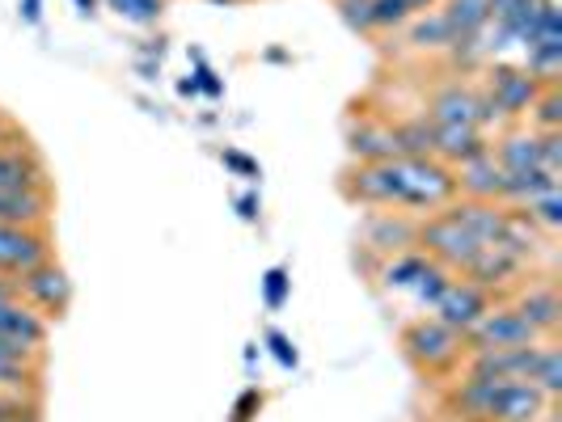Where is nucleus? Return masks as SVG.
I'll return each instance as SVG.
<instances>
[{
    "label": "nucleus",
    "mask_w": 562,
    "mask_h": 422,
    "mask_svg": "<svg viewBox=\"0 0 562 422\" xmlns=\"http://www.w3.org/2000/svg\"><path fill=\"white\" fill-rule=\"evenodd\" d=\"M390 186H394V212L431 216L457 198V173L436 157H394Z\"/></svg>",
    "instance_id": "nucleus-1"
},
{
    "label": "nucleus",
    "mask_w": 562,
    "mask_h": 422,
    "mask_svg": "<svg viewBox=\"0 0 562 422\" xmlns=\"http://www.w3.org/2000/svg\"><path fill=\"white\" fill-rule=\"evenodd\" d=\"M402 355L419 367L423 376H449L465 364V334L436 317H419L402 330Z\"/></svg>",
    "instance_id": "nucleus-2"
},
{
    "label": "nucleus",
    "mask_w": 562,
    "mask_h": 422,
    "mask_svg": "<svg viewBox=\"0 0 562 422\" xmlns=\"http://www.w3.org/2000/svg\"><path fill=\"white\" fill-rule=\"evenodd\" d=\"M427 118H431V127H482V132L491 123H499V114L491 111L486 93L465 81L440 84L431 93V102H427Z\"/></svg>",
    "instance_id": "nucleus-3"
},
{
    "label": "nucleus",
    "mask_w": 562,
    "mask_h": 422,
    "mask_svg": "<svg viewBox=\"0 0 562 422\" xmlns=\"http://www.w3.org/2000/svg\"><path fill=\"white\" fill-rule=\"evenodd\" d=\"M9 283H13V296L26 300L34 312H43L47 321L64 317V309L72 305V283H68V275H64V266H56V258L30 266V271H22V275H13Z\"/></svg>",
    "instance_id": "nucleus-4"
},
{
    "label": "nucleus",
    "mask_w": 562,
    "mask_h": 422,
    "mask_svg": "<svg viewBox=\"0 0 562 422\" xmlns=\"http://www.w3.org/2000/svg\"><path fill=\"white\" fill-rule=\"evenodd\" d=\"M533 342H541V334L512 305H504V309L491 305L465 330V351H507V346H533Z\"/></svg>",
    "instance_id": "nucleus-5"
},
{
    "label": "nucleus",
    "mask_w": 562,
    "mask_h": 422,
    "mask_svg": "<svg viewBox=\"0 0 562 422\" xmlns=\"http://www.w3.org/2000/svg\"><path fill=\"white\" fill-rule=\"evenodd\" d=\"M482 93H486L491 111L499 114V118H525L529 106L537 102V93H541V84L525 68L495 64V68H486V89Z\"/></svg>",
    "instance_id": "nucleus-6"
},
{
    "label": "nucleus",
    "mask_w": 562,
    "mask_h": 422,
    "mask_svg": "<svg viewBox=\"0 0 562 422\" xmlns=\"http://www.w3.org/2000/svg\"><path fill=\"white\" fill-rule=\"evenodd\" d=\"M38 262H52V237L47 228L26 225H0V275L13 280Z\"/></svg>",
    "instance_id": "nucleus-7"
},
{
    "label": "nucleus",
    "mask_w": 562,
    "mask_h": 422,
    "mask_svg": "<svg viewBox=\"0 0 562 422\" xmlns=\"http://www.w3.org/2000/svg\"><path fill=\"white\" fill-rule=\"evenodd\" d=\"M431 309H436V321H445L457 334H465L482 312L491 309V292H482L479 283L461 280V275H452L449 287L440 292V300H436Z\"/></svg>",
    "instance_id": "nucleus-8"
},
{
    "label": "nucleus",
    "mask_w": 562,
    "mask_h": 422,
    "mask_svg": "<svg viewBox=\"0 0 562 422\" xmlns=\"http://www.w3.org/2000/svg\"><path fill=\"white\" fill-rule=\"evenodd\" d=\"M415 237H419V220H415L411 212H394V207L372 212L364 225V246L376 253H385V258L415 250Z\"/></svg>",
    "instance_id": "nucleus-9"
},
{
    "label": "nucleus",
    "mask_w": 562,
    "mask_h": 422,
    "mask_svg": "<svg viewBox=\"0 0 562 422\" xmlns=\"http://www.w3.org/2000/svg\"><path fill=\"white\" fill-rule=\"evenodd\" d=\"M47 317L34 312L26 300L18 296H0V338L13 342V346H26V351H43L47 342Z\"/></svg>",
    "instance_id": "nucleus-10"
},
{
    "label": "nucleus",
    "mask_w": 562,
    "mask_h": 422,
    "mask_svg": "<svg viewBox=\"0 0 562 422\" xmlns=\"http://www.w3.org/2000/svg\"><path fill=\"white\" fill-rule=\"evenodd\" d=\"M457 173V195L461 198H482V203H499V191H504V169L491 157V144L474 152L470 161L452 166Z\"/></svg>",
    "instance_id": "nucleus-11"
},
{
    "label": "nucleus",
    "mask_w": 562,
    "mask_h": 422,
    "mask_svg": "<svg viewBox=\"0 0 562 422\" xmlns=\"http://www.w3.org/2000/svg\"><path fill=\"white\" fill-rule=\"evenodd\" d=\"M512 309L520 312L541 338H554V330H559V321H562V300H559L554 280H537V283H529V287H520Z\"/></svg>",
    "instance_id": "nucleus-12"
},
{
    "label": "nucleus",
    "mask_w": 562,
    "mask_h": 422,
    "mask_svg": "<svg viewBox=\"0 0 562 422\" xmlns=\"http://www.w3.org/2000/svg\"><path fill=\"white\" fill-rule=\"evenodd\" d=\"M0 191H47V166L30 144L0 148Z\"/></svg>",
    "instance_id": "nucleus-13"
},
{
    "label": "nucleus",
    "mask_w": 562,
    "mask_h": 422,
    "mask_svg": "<svg viewBox=\"0 0 562 422\" xmlns=\"http://www.w3.org/2000/svg\"><path fill=\"white\" fill-rule=\"evenodd\" d=\"M43 380V351H26L0 338V389L4 394H38Z\"/></svg>",
    "instance_id": "nucleus-14"
},
{
    "label": "nucleus",
    "mask_w": 562,
    "mask_h": 422,
    "mask_svg": "<svg viewBox=\"0 0 562 422\" xmlns=\"http://www.w3.org/2000/svg\"><path fill=\"white\" fill-rule=\"evenodd\" d=\"M52 191H0V225L47 228Z\"/></svg>",
    "instance_id": "nucleus-15"
},
{
    "label": "nucleus",
    "mask_w": 562,
    "mask_h": 422,
    "mask_svg": "<svg viewBox=\"0 0 562 422\" xmlns=\"http://www.w3.org/2000/svg\"><path fill=\"white\" fill-rule=\"evenodd\" d=\"M491 157L499 161V169H504V173H512V169H541L537 132H533V127H516V132H504L499 140L491 144Z\"/></svg>",
    "instance_id": "nucleus-16"
},
{
    "label": "nucleus",
    "mask_w": 562,
    "mask_h": 422,
    "mask_svg": "<svg viewBox=\"0 0 562 422\" xmlns=\"http://www.w3.org/2000/svg\"><path fill=\"white\" fill-rule=\"evenodd\" d=\"M351 161L360 166H372V161H394L397 144H394V127L390 123H360V132H351Z\"/></svg>",
    "instance_id": "nucleus-17"
},
{
    "label": "nucleus",
    "mask_w": 562,
    "mask_h": 422,
    "mask_svg": "<svg viewBox=\"0 0 562 422\" xmlns=\"http://www.w3.org/2000/svg\"><path fill=\"white\" fill-rule=\"evenodd\" d=\"M482 148H486L482 127H436V161H445V166H461Z\"/></svg>",
    "instance_id": "nucleus-18"
},
{
    "label": "nucleus",
    "mask_w": 562,
    "mask_h": 422,
    "mask_svg": "<svg viewBox=\"0 0 562 422\" xmlns=\"http://www.w3.org/2000/svg\"><path fill=\"white\" fill-rule=\"evenodd\" d=\"M390 127H394L397 157H436V127H431L427 114L397 118V123H390Z\"/></svg>",
    "instance_id": "nucleus-19"
},
{
    "label": "nucleus",
    "mask_w": 562,
    "mask_h": 422,
    "mask_svg": "<svg viewBox=\"0 0 562 422\" xmlns=\"http://www.w3.org/2000/svg\"><path fill=\"white\" fill-rule=\"evenodd\" d=\"M445 9V22L452 26L457 38H470V34H482L486 22H491V0H440Z\"/></svg>",
    "instance_id": "nucleus-20"
},
{
    "label": "nucleus",
    "mask_w": 562,
    "mask_h": 422,
    "mask_svg": "<svg viewBox=\"0 0 562 422\" xmlns=\"http://www.w3.org/2000/svg\"><path fill=\"white\" fill-rule=\"evenodd\" d=\"M406 26H411V43L419 52H449L452 43H457V34H452V26L445 22L440 9H431L427 18H411Z\"/></svg>",
    "instance_id": "nucleus-21"
},
{
    "label": "nucleus",
    "mask_w": 562,
    "mask_h": 422,
    "mask_svg": "<svg viewBox=\"0 0 562 422\" xmlns=\"http://www.w3.org/2000/svg\"><path fill=\"white\" fill-rule=\"evenodd\" d=\"M529 127L533 132H559L562 127V93L559 84H541V93H537V102L529 106Z\"/></svg>",
    "instance_id": "nucleus-22"
},
{
    "label": "nucleus",
    "mask_w": 562,
    "mask_h": 422,
    "mask_svg": "<svg viewBox=\"0 0 562 422\" xmlns=\"http://www.w3.org/2000/svg\"><path fill=\"white\" fill-rule=\"evenodd\" d=\"M533 385L550 397H559V389H562V355L550 338L541 342V355H537V367H533Z\"/></svg>",
    "instance_id": "nucleus-23"
},
{
    "label": "nucleus",
    "mask_w": 562,
    "mask_h": 422,
    "mask_svg": "<svg viewBox=\"0 0 562 422\" xmlns=\"http://www.w3.org/2000/svg\"><path fill=\"white\" fill-rule=\"evenodd\" d=\"M415 18L411 0H372V34H394Z\"/></svg>",
    "instance_id": "nucleus-24"
},
{
    "label": "nucleus",
    "mask_w": 562,
    "mask_h": 422,
    "mask_svg": "<svg viewBox=\"0 0 562 422\" xmlns=\"http://www.w3.org/2000/svg\"><path fill=\"white\" fill-rule=\"evenodd\" d=\"M111 4L119 9V13H123V18L140 22V26L157 22V18H161V9H166V0H111Z\"/></svg>",
    "instance_id": "nucleus-25"
},
{
    "label": "nucleus",
    "mask_w": 562,
    "mask_h": 422,
    "mask_svg": "<svg viewBox=\"0 0 562 422\" xmlns=\"http://www.w3.org/2000/svg\"><path fill=\"white\" fill-rule=\"evenodd\" d=\"M342 22L360 34H372V0H338Z\"/></svg>",
    "instance_id": "nucleus-26"
},
{
    "label": "nucleus",
    "mask_w": 562,
    "mask_h": 422,
    "mask_svg": "<svg viewBox=\"0 0 562 422\" xmlns=\"http://www.w3.org/2000/svg\"><path fill=\"white\" fill-rule=\"evenodd\" d=\"M283 296H288V275H283V271H271V275H267V305L280 309Z\"/></svg>",
    "instance_id": "nucleus-27"
},
{
    "label": "nucleus",
    "mask_w": 562,
    "mask_h": 422,
    "mask_svg": "<svg viewBox=\"0 0 562 422\" xmlns=\"http://www.w3.org/2000/svg\"><path fill=\"white\" fill-rule=\"evenodd\" d=\"M271 346H276V355H280V364H296V351L288 346V338H283V334H271Z\"/></svg>",
    "instance_id": "nucleus-28"
},
{
    "label": "nucleus",
    "mask_w": 562,
    "mask_h": 422,
    "mask_svg": "<svg viewBox=\"0 0 562 422\" xmlns=\"http://www.w3.org/2000/svg\"><path fill=\"white\" fill-rule=\"evenodd\" d=\"M9 144H26V136L18 140V127H13V123L0 114V148H9Z\"/></svg>",
    "instance_id": "nucleus-29"
},
{
    "label": "nucleus",
    "mask_w": 562,
    "mask_h": 422,
    "mask_svg": "<svg viewBox=\"0 0 562 422\" xmlns=\"http://www.w3.org/2000/svg\"><path fill=\"white\" fill-rule=\"evenodd\" d=\"M225 161H228L233 169H241V173H254L250 161H246V157H237V152H225Z\"/></svg>",
    "instance_id": "nucleus-30"
},
{
    "label": "nucleus",
    "mask_w": 562,
    "mask_h": 422,
    "mask_svg": "<svg viewBox=\"0 0 562 422\" xmlns=\"http://www.w3.org/2000/svg\"><path fill=\"white\" fill-rule=\"evenodd\" d=\"M436 4H440V0H411V9H415V13H423V9H436Z\"/></svg>",
    "instance_id": "nucleus-31"
},
{
    "label": "nucleus",
    "mask_w": 562,
    "mask_h": 422,
    "mask_svg": "<svg viewBox=\"0 0 562 422\" xmlns=\"http://www.w3.org/2000/svg\"><path fill=\"white\" fill-rule=\"evenodd\" d=\"M0 296H13V283L4 280V275H0Z\"/></svg>",
    "instance_id": "nucleus-32"
},
{
    "label": "nucleus",
    "mask_w": 562,
    "mask_h": 422,
    "mask_svg": "<svg viewBox=\"0 0 562 422\" xmlns=\"http://www.w3.org/2000/svg\"><path fill=\"white\" fill-rule=\"evenodd\" d=\"M81 4H85V9H93V0H81Z\"/></svg>",
    "instance_id": "nucleus-33"
}]
</instances>
